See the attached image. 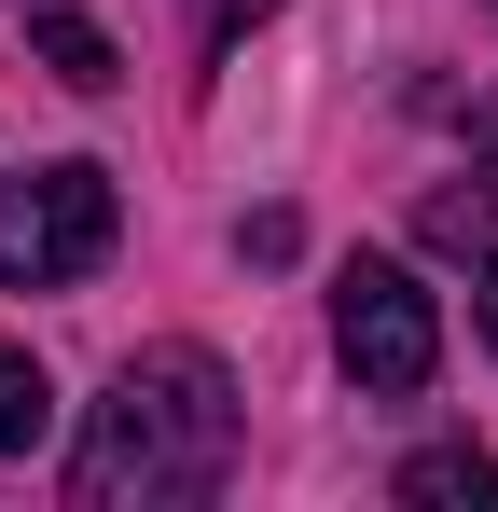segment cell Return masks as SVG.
I'll use <instances>...</instances> for the list:
<instances>
[{"mask_svg":"<svg viewBox=\"0 0 498 512\" xmlns=\"http://www.w3.org/2000/svg\"><path fill=\"white\" fill-rule=\"evenodd\" d=\"M236 471V374L208 346H139L97 416L70 443V499L83 512H166V499H222Z\"/></svg>","mask_w":498,"mask_h":512,"instance_id":"1","label":"cell"},{"mask_svg":"<svg viewBox=\"0 0 498 512\" xmlns=\"http://www.w3.org/2000/svg\"><path fill=\"white\" fill-rule=\"evenodd\" d=\"M111 236H125L111 167L56 153V167H14V180H0V291H70V277L111 263Z\"/></svg>","mask_w":498,"mask_h":512,"instance_id":"2","label":"cell"},{"mask_svg":"<svg viewBox=\"0 0 498 512\" xmlns=\"http://www.w3.org/2000/svg\"><path fill=\"white\" fill-rule=\"evenodd\" d=\"M332 360H346L374 402H415L429 360H443V305L415 291L402 263H346V277H332Z\"/></svg>","mask_w":498,"mask_h":512,"instance_id":"3","label":"cell"},{"mask_svg":"<svg viewBox=\"0 0 498 512\" xmlns=\"http://www.w3.org/2000/svg\"><path fill=\"white\" fill-rule=\"evenodd\" d=\"M402 499H429V512L471 499V512H485L498 499V457H485V443H429V457H402Z\"/></svg>","mask_w":498,"mask_h":512,"instance_id":"4","label":"cell"},{"mask_svg":"<svg viewBox=\"0 0 498 512\" xmlns=\"http://www.w3.org/2000/svg\"><path fill=\"white\" fill-rule=\"evenodd\" d=\"M42 429H56V388H42V360H28V346L0 333V457H28Z\"/></svg>","mask_w":498,"mask_h":512,"instance_id":"5","label":"cell"},{"mask_svg":"<svg viewBox=\"0 0 498 512\" xmlns=\"http://www.w3.org/2000/svg\"><path fill=\"white\" fill-rule=\"evenodd\" d=\"M42 70L70 97H111V28H83V14H42Z\"/></svg>","mask_w":498,"mask_h":512,"instance_id":"6","label":"cell"},{"mask_svg":"<svg viewBox=\"0 0 498 512\" xmlns=\"http://www.w3.org/2000/svg\"><path fill=\"white\" fill-rule=\"evenodd\" d=\"M429 236H443V250H498V208H485V180H471V194H429Z\"/></svg>","mask_w":498,"mask_h":512,"instance_id":"7","label":"cell"},{"mask_svg":"<svg viewBox=\"0 0 498 512\" xmlns=\"http://www.w3.org/2000/svg\"><path fill=\"white\" fill-rule=\"evenodd\" d=\"M471 305H485V346H498V250H485V291H471Z\"/></svg>","mask_w":498,"mask_h":512,"instance_id":"8","label":"cell"}]
</instances>
